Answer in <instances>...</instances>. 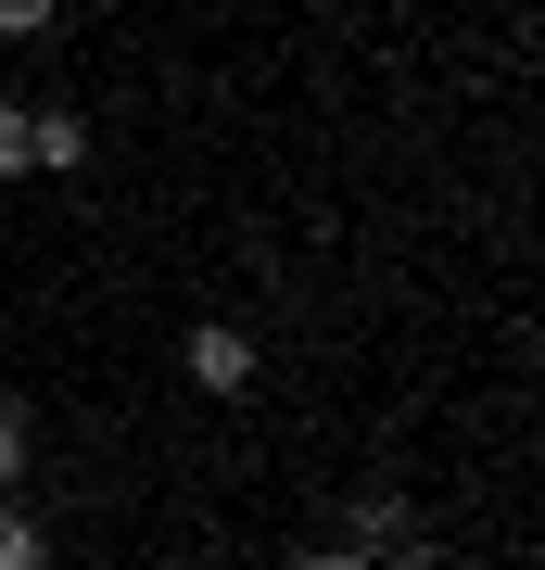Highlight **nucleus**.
Masks as SVG:
<instances>
[{"instance_id": "obj_5", "label": "nucleus", "mask_w": 545, "mask_h": 570, "mask_svg": "<svg viewBox=\"0 0 545 570\" xmlns=\"http://www.w3.org/2000/svg\"><path fill=\"white\" fill-rule=\"evenodd\" d=\"M51 26V0H0V39H39Z\"/></svg>"}, {"instance_id": "obj_6", "label": "nucleus", "mask_w": 545, "mask_h": 570, "mask_svg": "<svg viewBox=\"0 0 545 570\" xmlns=\"http://www.w3.org/2000/svg\"><path fill=\"white\" fill-rule=\"evenodd\" d=\"M13 469H26V419L0 406V482H13Z\"/></svg>"}, {"instance_id": "obj_3", "label": "nucleus", "mask_w": 545, "mask_h": 570, "mask_svg": "<svg viewBox=\"0 0 545 570\" xmlns=\"http://www.w3.org/2000/svg\"><path fill=\"white\" fill-rule=\"evenodd\" d=\"M26 165H39V115H13V102H0V178H26Z\"/></svg>"}, {"instance_id": "obj_1", "label": "nucleus", "mask_w": 545, "mask_h": 570, "mask_svg": "<svg viewBox=\"0 0 545 570\" xmlns=\"http://www.w3.org/2000/svg\"><path fill=\"white\" fill-rule=\"evenodd\" d=\"M191 393H254V343L242 330H191Z\"/></svg>"}, {"instance_id": "obj_2", "label": "nucleus", "mask_w": 545, "mask_h": 570, "mask_svg": "<svg viewBox=\"0 0 545 570\" xmlns=\"http://www.w3.org/2000/svg\"><path fill=\"white\" fill-rule=\"evenodd\" d=\"M77 153H89V127L77 115H39V165H51V178H77Z\"/></svg>"}, {"instance_id": "obj_7", "label": "nucleus", "mask_w": 545, "mask_h": 570, "mask_svg": "<svg viewBox=\"0 0 545 570\" xmlns=\"http://www.w3.org/2000/svg\"><path fill=\"white\" fill-rule=\"evenodd\" d=\"M89 13H115V0H89Z\"/></svg>"}, {"instance_id": "obj_4", "label": "nucleus", "mask_w": 545, "mask_h": 570, "mask_svg": "<svg viewBox=\"0 0 545 570\" xmlns=\"http://www.w3.org/2000/svg\"><path fill=\"white\" fill-rule=\"evenodd\" d=\"M51 546H39V520H13V508H0V570H39Z\"/></svg>"}]
</instances>
